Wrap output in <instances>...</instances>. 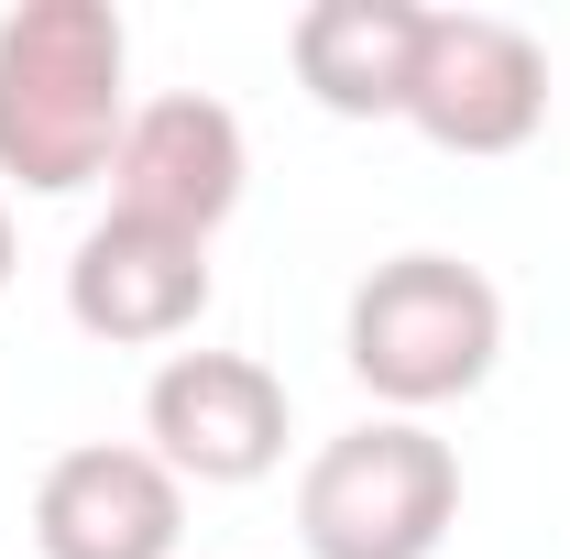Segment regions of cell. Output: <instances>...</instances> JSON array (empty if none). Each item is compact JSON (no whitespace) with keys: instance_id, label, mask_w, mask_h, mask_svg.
<instances>
[{"instance_id":"5b68a950","label":"cell","mask_w":570,"mask_h":559,"mask_svg":"<svg viewBox=\"0 0 570 559\" xmlns=\"http://www.w3.org/2000/svg\"><path fill=\"white\" fill-rule=\"evenodd\" d=\"M142 450L176 483H264L285 461V384L253 351H165L142 384Z\"/></svg>"},{"instance_id":"30bf717a","label":"cell","mask_w":570,"mask_h":559,"mask_svg":"<svg viewBox=\"0 0 570 559\" xmlns=\"http://www.w3.org/2000/svg\"><path fill=\"white\" fill-rule=\"evenodd\" d=\"M0 285H11V209H0Z\"/></svg>"},{"instance_id":"6da1fadb","label":"cell","mask_w":570,"mask_h":559,"mask_svg":"<svg viewBox=\"0 0 570 559\" xmlns=\"http://www.w3.org/2000/svg\"><path fill=\"white\" fill-rule=\"evenodd\" d=\"M132 121V33L110 0L0 11V176L22 198H77L110 176Z\"/></svg>"},{"instance_id":"9c48e42d","label":"cell","mask_w":570,"mask_h":559,"mask_svg":"<svg viewBox=\"0 0 570 559\" xmlns=\"http://www.w3.org/2000/svg\"><path fill=\"white\" fill-rule=\"evenodd\" d=\"M417 45H428L417 0H307V11L285 22L296 88H307L318 110H341V121H406Z\"/></svg>"},{"instance_id":"ba28073f","label":"cell","mask_w":570,"mask_h":559,"mask_svg":"<svg viewBox=\"0 0 570 559\" xmlns=\"http://www.w3.org/2000/svg\"><path fill=\"white\" fill-rule=\"evenodd\" d=\"M176 538H187V483L142 439L56 450L33 483V549L45 559H176Z\"/></svg>"},{"instance_id":"277c9868","label":"cell","mask_w":570,"mask_h":559,"mask_svg":"<svg viewBox=\"0 0 570 559\" xmlns=\"http://www.w3.org/2000/svg\"><path fill=\"white\" fill-rule=\"evenodd\" d=\"M406 121L439 154H527L549 121V45L504 11H428Z\"/></svg>"},{"instance_id":"3957f363","label":"cell","mask_w":570,"mask_h":559,"mask_svg":"<svg viewBox=\"0 0 570 559\" xmlns=\"http://www.w3.org/2000/svg\"><path fill=\"white\" fill-rule=\"evenodd\" d=\"M461 527V450L417 418H362L296 472L307 559H439Z\"/></svg>"},{"instance_id":"52a82bcc","label":"cell","mask_w":570,"mask_h":559,"mask_svg":"<svg viewBox=\"0 0 570 559\" xmlns=\"http://www.w3.org/2000/svg\"><path fill=\"white\" fill-rule=\"evenodd\" d=\"M67 318L110 351H154L187 341L209 318V242L187 231H154V219H88L67 253Z\"/></svg>"},{"instance_id":"8992f818","label":"cell","mask_w":570,"mask_h":559,"mask_svg":"<svg viewBox=\"0 0 570 559\" xmlns=\"http://www.w3.org/2000/svg\"><path fill=\"white\" fill-rule=\"evenodd\" d=\"M99 187H110V219H154V231L209 242L253 187V143H242V121L219 99L176 88V99H142L121 121V154H110Z\"/></svg>"},{"instance_id":"7a4b0ae2","label":"cell","mask_w":570,"mask_h":559,"mask_svg":"<svg viewBox=\"0 0 570 559\" xmlns=\"http://www.w3.org/2000/svg\"><path fill=\"white\" fill-rule=\"evenodd\" d=\"M341 362L373 406L395 418H428L450 395H472L483 373L504 362V296L483 264L461 253H395L352 285L341 307Z\"/></svg>"}]
</instances>
